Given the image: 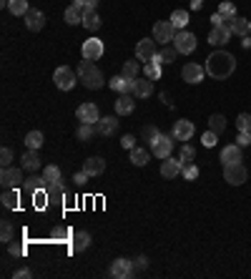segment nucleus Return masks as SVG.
<instances>
[{"label":"nucleus","instance_id":"59","mask_svg":"<svg viewBox=\"0 0 251 279\" xmlns=\"http://www.w3.org/2000/svg\"><path fill=\"white\" fill-rule=\"evenodd\" d=\"M91 65H93V63L88 61V58H83V61H81V65H78V76H81V73H83V71H88V68H91Z\"/></svg>","mask_w":251,"mask_h":279},{"label":"nucleus","instance_id":"41","mask_svg":"<svg viewBox=\"0 0 251 279\" xmlns=\"http://www.w3.org/2000/svg\"><path fill=\"white\" fill-rule=\"evenodd\" d=\"M181 176L186 179V181H193V179H198V166L193 164V161H188L181 166Z\"/></svg>","mask_w":251,"mask_h":279},{"label":"nucleus","instance_id":"63","mask_svg":"<svg viewBox=\"0 0 251 279\" xmlns=\"http://www.w3.org/2000/svg\"><path fill=\"white\" fill-rule=\"evenodd\" d=\"M73 5H76V8H83V5H86V0H73Z\"/></svg>","mask_w":251,"mask_h":279},{"label":"nucleus","instance_id":"39","mask_svg":"<svg viewBox=\"0 0 251 279\" xmlns=\"http://www.w3.org/2000/svg\"><path fill=\"white\" fill-rule=\"evenodd\" d=\"M43 179H45L48 184H56V181H61V169H58L56 164L45 166V169H43Z\"/></svg>","mask_w":251,"mask_h":279},{"label":"nucleus","instance_id":"33","mask_svg":"<svg viewBox=\"0 0 251 279\" xmlns=\"http://www.w3.org/2000/svg\"><path fill=\"white\" fill-rule=\"evenodd\" d=\"M26 191H28V194H35V191H40V189H45V186H48V181H45V179H43V176H35V174H33L31 179H28V181H26Z\"/></svg>","mask_w":251,"mask_h":279},{"label":"nucleus","instance_id":"32","mask_svg":"<svg viewBox=\"0 0 251 279\" xmlns=\"http://www.w3.org/2000/svg\"><path fill=\"white\" fill-rule=\"evenodd\" d=\"M48 199L51 201H63L65 199V186H63V181L48 184Z\"/></svg>","mask_w":251,"mask_h":279},{"label":"nucleus","instance_id":"7","mask_svg":"<svg viewBox=\"0 0 251 279\" xmlns=\"http://www.w3.org/2000/svg\"><path fill=\"white\" fill-rule=\"evenodd\" d=\"M81 83H83L86 88H91V91H98V88H103L106 78H103V73H101L95 65H91L88 71H83V73H81Z\"/></svg>","mask_w":251,"mask_h":279},{"label":"nucleus","instance_id":"44","mask_svg":"<svg viewBox=\"0 0 251 279\" xmlns=\"http://www.w3.org/2000/svg\"><path fill=\"white\" fill-rule=\"evenodd\" d=\"M0 239H3L5 244L13 242V224H10V221H0Z\"/></svg>","mask_w":251,"mask_h":279},{"label":"nucleus","instance_id":"2","mask_svg":"<svg viewBox=\"0 0 251 279\" xmlns=\"http://www.w3.org/2000/svg\"><path fill=\"white\" fill-rule=\"evenodd\" d=\"M223 179L231 186H241V184H246L249 171H246V166H244L241 161H239V164H226V166H223Z\"/></svg>","mask_w":251,"mask_h":279},{"label":"nucleus","instance_id":"3","mask_svg":"<svg viewBox=\"0 0 251 279\" xmlns=\"http://www.w3.org/2000/svg\"><path fill=\"white\" fill-rule=\"evenodd\" d=\"M171 151H173V138H171V136L156 133V136L151 138V154L156 156V158H168Z\"/></svg>","mask_w":251,"mask_h":279},{"label":"nucleus","instance_id":"54","mask_svg":"<svg viewBox=\"0 0 251 279\" xmlns=\"http://www.w3.org/2000/svg\"><path fill=\"white\" fill-rule=\"evenodd\" d=\"M121 146H123V149H128V151H131V149H136V138H133L131 133H126L123 138H121Z\"/></svg>","mask_w":251,"mask_h":279},{"label":"nucleus","instance_id":"53","mask_svg":"<svg viewBox=\"0 0 251 279\" xmlns=\"http://www.w3.org/2000/svg\"><path fill=\"white\" fill-rule=\"evenodd\" d=\"M236 144L244 149V146H249L251 144V131H239V136H236Z\"/></svg>","mask_w":251,"mask_h":279},{"label":"nucleus","instance_id":"28","mask_svg":"<svg viewBox=\"0 0 251 279\" xmlns=\"http://www.w3.org/2000/svg\"><path fill=\"white\" fill-rule=\"evenodd\" d=\"M168 20L173 23V28H176V31H186V26H188V10H173Z\"/></svg>","mask_w":251,"mask_h":279},{"label":"nucleus","instance_id":"18","mask_svg":"<svg viewBox=\"0 0 251 279\" xmlns=\"http://www.w3.org/2000/svg\"><path fill=\"white\" fill-rule=\"evenodd\" d=\"M133 108H136V96L133 93H121L118 101H116V113L128 116V113H133Z\"/></svg>","mask_w":251,"mask_h":279},{"label":"nucleus","instance_id":"8","mask_svg":"<svg viewBox=\"0 0 251 279\" xmlns=\"http://www.w3.org/2000/svg\"><path fill=\"white\" fill-rule=\"evenodd\" d=\"M158 53H156V40H151V38H143V40H138L136 43V58L143 63L154 61Z\"/></svg>","mask_w":251,"mask_h":279},{"label":"nucleus","instance_id":"16","mask_svg":"<svg viewBox=\"0 0 251 279\" xmlns=\"http://www.w3.org/2000/svg\"><path fill=\"white\" fill-rule=\"evenodd\" d=\"M193 133H196V126L191 124V121H186V119H181V121L173 124V138L176 141H188Z\"/></svg>","mask_w":251,"mask_h":279},{"label":"nucleus","instance_id":"31","mask_svg":"<svg viewBox=\"0 0 251 279\" xmlns=\"http://www.w3.org/2000/svg\"><path fill=\"white\" fill-rule=\"evenodd\" d=\"M219 13L223 15V20H226V26H231V20L236 18V8H234V3L231 0H223L219 5Z\"/></svg>","mask_w":251,"mask_h":279},{"label":"nucleus","instance_id":"37","mask_svg":"<svg viewBox=\"0 0 251 279\" xmlns=\"http://www.w3.org/2000/svg\"><path fill=\"white\" fill-rule=\"evenodd\" d=\"M26 146H28L31 151H38V149L43 146V133H40V131H31V133L26 136Z\"/></svg>","mask_w":251,"mask_h":279},{"label":"nucleus","instance_id":"36","mask_svg":"<svg viewBox=\"0 0 251 279\" xmlns=\"http://www.w3.org/2000/svg\"><path fill=\"white\" fill-rule=\"evenodd\" d=\"M8 10L13 15H26L31 8H28V0H8Z\"/></svg>","mask_w":251,"mask_h":279},{"label":"nucleus","instance_id":"11","mask_svg":"<svg viewBox=\"0 0 251 279\" xmlns=\"http://www.w3.org/2000/svg\"><path fill=\"white\" fill-rule=\"evenodd\" d=\"M176 51L179 53H184V56H188V53H193L196 51V35L188 31H179L176 33Z\"/></svg>","mask_w":251,"mask_h":279},{"label":"nucleus","instance_id":"20","mask_svg":"<svg viewBox=\"0 0 251 279\" xmlns=\"http://www.w3.org/2000/svg\"><path fill=\"white\" fill-rule=\"evenodd\" d=\"M219 158H221L223 166H226V164H239V161H241V146H239V144H229V146H223Z\"/></svg>","mask_w":251,"mask_h":279},{"label":"nucleus","instance_id":"38","mask_svg":"<svg viewBox=\"0 0 251 279\" xmlns=\"http://www.w3.org/2000/svg\"><path fill=\"white\" fill-rule=\"evenodd\" d=\"M146 78H151V81H158V78H161V61H158V56L154 61L146 63Z\"/></svg>","mask_w":251,"mask_h":279},{"label":"nucleus","instance_id":"12","mask_svg":"<svg viewBox=\"0 0 251 279\" xmlns=\"http://www.w3.org/2000/svg\"><path fill=\"white\" fill-rule=\"evenodd\" d=\"M111 277H116V279L133 277V262H131V259H123V257H118V259L111 264Z\"/></svg>","mask_w":251,"mask_h":279},{"label":"nucleus","instance_id":"14","mask_svg":"<svg viewBox=\"0 0 251 279\" xmlns=\"http://www.w3.org/2000/svg\"><path fill=\"white\" fill-rule=\"evenodd\" d=\"M181 166H184V161L181 158H166L163 164H161V176L163 179H176V176H181Z\"/></svg>","mask_w":251,"mask_h":279},{"label":"nucleus","instance_id":"56","mask_svg":"<svg viewBox=\"0 0 251 279\" xmlns=\"http://www.w3.org/2000/svg\"><path fill=\"white\" fill-rule=\"evenodd\" d=\"M156 133H161V131H156L154 126H146V128H143V138H146V141H151Z\"/></svg>","mask_w":251,"mask_h":279},{"label":"nucleus","instance_id":"19","mask_svg":"<svg viewBox=\"0 0 251 279\" xmlns=\"http://www.w3.org/2000/svg\"><path fill=\"white\" fill-rule=\"evenodd\" d=\"M95 131H98V136H113L118 131L116 116H101V121L95 124Z\"/></svg>","mask_w":251,"mask_h":279},{"label":"nucleus","instance_id":"35","mask_svg":"<svg viewBox=\"0 0 251 279\" xmlns=\"http://www.w3.org/2000/svg\"><path fill=\"white\" fill-rule=\"evenodd\" d=\"M0 201H3L5 209H15V206H18V191H15V189H5Z\"/></svg>","mask_w":251,"mask_h":279},{"label":"nucleus","instance_id":"5","mask_svg":"<svg viewBox=\"0 0 251 279\" xmlns=\"http://www.w3.org/2000/svg\"><path fill=\"white\" fill-rule=\"evenodd\" d=\"M23 166L20 169H13V166H8V169H3V174H0V184H3V189H15V186L26 184L23 181Z\"/></svg>","mask_w":251,"mask_h":279},{"label":"nucleus","instance_id":"40","mask_svg":"<svg viewBox=\"0 0 251 279\" xmlns=\"http://www.w3.org/2000/svg\"><path fill=\"white\" fill-rule=\"evenodd\" d=\"M48 201H51V199H48V186L33 194V206H35V209H45V206H48Z\"/></svg>","mask_w":251,"mask_h":279},{"label":"nucleus","instance_id":"43","mask_svg":"<svg viewBox=\"0 0 251 279\" xmlns=\"http://www.w3.org/2000/svg\"><path fill=\"white\" fill-rule=\"evenodd\" d=\"M226 128V119L221 116V113H214L211 119H209V131H214V133H221Z\"/></svg>","mask_w":251,"mask_h":279},{"label":"nucleus","instance_id":"50","mask_svg":"<svg viewBox=\"0 0 251 279\" xmlns=\"http://www.w3.org/2000/svg\"><path fill=\"white\" fill-rule=\"evenodd\" d=\"M179 158H181L184 164H188V161H193V158H196V151H193L188 144H184V146H181V156H179Z\"/></svg>","mask_w":251,"mask_h":279},{"label":"nucleus","instance_id":"9","mask_svg":"<svg viewBox=\"0 0 251 279\" xmlns=\"http://www.w3.org/2000/svg\"><path fill=\"white\" fill-rule=\"evenodd\" d=\"M76 116H78L81 124H93L95 126L98 121H101V111H98L95 103H81L78 111H76Z\"/></svg>","mask_w":251,"mask_h":279},{"label":"nucleus","instance_id":"17","mask_svg":"<svg viewBox=\"0 0 251 279\" xmlns=\"http://www.w3.org/2000/svg\"><path fill=\"white\" fill-rule=\"evenodd\" d=\"M26 26H28V31L38 33L45 28V15H43V10H35V8H31L28 13H26Z\"/></svg>","mask_w":251,"mask_h":279},{"label":"nucleus","instance_id":"47","mask_svg":"<svg viewBox=\"0 0 251 279\" xmlns=\"http://www.w3.org/2000/svg\"><path fill=\"white\" fill-rule=\"evenodd\" d=\"M53 239H56V242H65V239H73V234H70V229L58 226V229H53Z\"/></svg>","mask_w":251,"mask_h":279},{"label":"nucleus","instance_id":"29","mask_svg":"<svg viewBox=\"0 0 251 279\" xmlns=\"http://www.w3.org/2000/svg\"><path fill=\"white\" fill-rule=\"evenodd\" d=\"M148 158H151V154H148L146 149H141V146L131 149V164H133V166H146Z\"/></svg>","mask_w":251,"mask_h":279},{"label":"nucleus","instance_id":"22","mask_svg":"<svg viewBox=\"0 0 251 279\" xmlns=\"http://www.w3.org/2000/svg\"><path fill=\"white\" fill-rule=\"evenodd\" d=\"M83 171H86L88 176H101V174L106 171V161H103L101 156H93V158H88V161L83 164Z\"/></svg>","mask_w":251,"mask_h":279},{"label":"nucleus","instance_id":"4","mask_svg":"<svg viewBox=\"0 0 251 279\" xmlns=\"http://www.w3.org/2000/svg\"><path fill=\"white\" fill-rule=\"evenodd\" d=\"M53 81H56V88L61 91H70L76 86V71L68 68V65H58L56 73H53Z\"/></svg>","mask_w":251,"mask_h":279},{"label":"nucleus","instance_id":"10","mask_svg":"<svg viewBox=\"0 0 251 279\" xmlns=\"http://www.w3.org/2000/svg\"><path fill=\"white\" fill-rule=\"evenodd\" d=\"M204 76H206V68L204 65H198V63H186L184 68H181V78L186 81V83H201L204 81Z\"/></svg>","mask_w":251,"mask_h":279},{"label":"nucleus","instance_id":"23","mask_svg":"<svg viewBox=\"0 0 251 279\" xmlns=\"http://www.w3.org/2000/svg\"><path fill=\"white\" fill-rule=\"evenodd\" d=\"M108 86L116 93H133V81L126 78V76H113V78L108 81Z\"/></svg>","mask_w":251,"mask_h":279},{"label":"nucleus","instance_id":"1","mask_svg":"<svg viewBox=\"0 0 251 279\" xmlns=\"http://www.w3.org/2000/svg\"><path fill=\"white\" fill-rule=\"evenodd\" d=\"M206 73L211 76V78H216V81H226V78H231L234 76V71H236V58L231 56V53H226V51H216V53H211L209 58H206Z\"/></svg>","mask_w":251,"mask_h":279},{"label":"nucleus","instance_id":"58","mask_svg":"<svg viewBox=\"0 0 251 279\" xmlns=\"http://www.w3.org/2000/svg\"><path fill=\"white\" fill-rule=\"evenodd\" d=\"M211 23H214V26H226V20H223V15H221L219 10L211 15Z\"/></svg>","mask_w":251,"mask_h":279},{"label":"nucleus","instance_id":"57","mask_svg":"<svg viewBox=\"0 0 251 279\" xmlns=\"http://www.w3.org/2000/svg\"><path fill=\"white\" fill-rule=\"evenodd\" d=\"M88 179H91V176H88V174H86V171H78V174H76V176H73V181H76V184H86V181H88Z\"/></svg>","mask_w":251,"mask_h":279},{"label":"nucleus","instance_id":"62","mask_svg":"<svg viewBox=\"0 0 251 279\" xmlns=\"http://www.w3.org/2000/svg\"><path fill=\"white\" fill-rule=\"evenodd\" d=\"M244 48H251V38H249V35H244Z\"/></svg>","mask_w":251,"mask_h":279},{"label":"nucleus","instance_id":"60","mask_svg":"<svg viewBox=\"0 0 251 279\" xmlns=\"http://www.w3.org/2000/svg\"><path fill=\"white\" fill-rule=\"evenodd\" d=\"M204 8V0H191V10H201Z\"/></svg>","mask_w":251,"mask_h":279},{"label":"nucleus","instance_id":"34","mask_svg":"<svg viewBox=\"0 0 251 279\" xmlns=\"http://www.w3.org/2000/svg\"><path fill=\"white\" fill-rule=\"evenodd\" d=\"M95 133H98V131H95V126H93V124H81V126H78V131H76L78 141H91Z\"/></svg>","mask_w":251,"mask_h":279},{"label":"nucleus","instance_id":"51","mask_svg":"<svg viewBox=\"0 0 251 279\" xmlns=\"http://www.w3.org/2000/svg\"><path fill=\"white\" fill-rule=\"evenodd\" d=\"M146 267H148V259H146V257H143V254H141V257H136V259H133V274H138V272H143V269H146Z\"/></svg>","mask_w":251,"mask_h":279},{"label":"nucleus","instance_id":"46","mask_svg":"<svg viewBox=\"0 0 251 279\" xmlns=\"http://www.w3.org/2000/svg\"><path fill=\"white\" fill-rule=\"evenodd\" d=\"M216 141H219V133H214V131H206V133L201 136V144H204L206 149H211V146H216Z\"/></svg>","mask_w":251,"mask_h":279},{"label":"nucleus","instance_id":"45","mask_svg":"<svg viewBox=\"0 0 251 279\" xmlns=\"http://www.w3.org/2000/svg\"><path fill=\"white\" fill-rule=\"evenodd\" d=\"M176 53H179L176 48H163V51L158 53V61L161 63H173L176 61Z\"/></svg>","mask_w":251,"mask_h":279},{"label":"nucleus","instance_id":"48","mask_svg":"<svg viewBox=\"0 0 251 279\" xmlns=\"http://www.w3.org/2000/svg\"><path fill=\"white\" fill-rule=\"evenodd\" d=\"M236 128H239V131H251V116L249 113H239V119H236Z\"/></svg>","mask_w":251,"mask_h":279},{"label":"nucleus","instance_id":"26","mask_svg":"<svg viewBox=\"0 0 251 279\" xmlns=\"http://www.w3.org/2000/svg\"><path fill=\"white\" fill-rule=\"evenodd\" d=\"M83 28H88V31H98L101 28V18H98V13L91 10V8H83V23H81Z\"/></svg>","mask_w":251,"mask_h":279},{"label":"nucleus","instance_id":"15","mask_svg":"<svg viewBox=\"0 0 251 279\" xmlns=\"http://www.w3.org/2000/svg\"><path fill=\"white\" fill-rule=\"evenodd\" d=\"M231 28L229 26H214V31L209 33V43L211 45H226L229 40H231Z\"/></svg>","mask_w":251,"mask_h":279},{"label":"nucleus","instance_id":"30","mask_svg":"<svg viewBox=\"0 0 251 279\" xmlns=\"http://www.w3.org/2000/svg\"><path fill=\"white\" fill-rule=\"evenodd\" d=\"M65 23L68 26H78V23H83V8H76V5H70L68 10H65Z\"/></svg>","mask_w":251,"mask_h":279},{"label":"nucleus","instance_id":"6","mask_svg":"<svg viewBox=\"0 0 251 279\" xmlns=\"http://www.w3.org/2000/svg\"><path fill=\"white\" fill-rule=\"evenodd\" d=\"M176 28H173V23L171 20H158L156 26H154V40L156 43H171L173 38H176Z\"/></svg>","mask_w":251,"mask_h":279},{"label":"nucleus","instance_id":"27","mask_svg":"<svg viewBox=\"0 0 251 279\" xmlns=\"http://www.w3.org/2000/svg\"><path fill=\"white\" fill-rule=\"evenodd\" d=\"M229 28H231V33H234V35H241V38H244V35H249L251 23L246 20V18H239V15H236V18L231 20V26H229Z\"/></svg>","mask_w":251,"mask_h":279},{"label":"nucleus","instance_id":"55","mask_svg":"<svg viewBox=\"0 0 251 279\" xmlns=\"http://www.w3.org/2000/svg\"><path fill=\"white\" fill-rule=\"evenodd\" d=\"M13 277H15V279H31L33 272H31V269H26V267H20V269H15V272H13Z\"/></svg>","mask_w":251,"mask_h":279},{"label":"nucleus","instance_id":"42","mask_svg":"<svg viewBox=\"0 0 251 279\" xmlns=\"http://www.w3.org/2000/svg\"><path fill=\"white\" fill-rule=\"evenodd\" d=\"M121 76L131 78V81H136V78H138V63H136V61H126L123 68H121Z\"/></svg>","mask_w":251,"mask_h":279},{"label":"nucleus","instance_id":"21","mask_svg":"<svg viewBox=\"0 0 251 279\" xmlns=\"http://www.w3.org/2000/svg\"><path fill=\"white\" fill-rule=\"evenodd\" d=\"M154 93V81L151 78H136L133 81V96L136 98H148Z\"/></svg>","mask_w":251,"mask_h":279},{"label":"nucleus","instance_id":"49","mask_svg":"<svg viewBox=\"0 0 251 279\" xmlns=\"http://www.w3.org/2000/svg\"><path fill=\"white\" fill-rule=\"evenodd\" d=\"M8 251H10L13 257H26V244H20V242H10V244H8Z\"/></svg>","mask_w":251,"mask_h":279},{"label":"nucleus","instance_id":"13","mask_svg":"<svg viewBox=\"0 0 251 279\" xmlns=\"http://www.w3.org/2000/svg\"><path fill=\"white\" fill-rule=\"evenodd\" d=\"M103 40H98V38H88V40H83V58H88V61H98L101 56H103Z\"/></svg>","mask_w":251,"mask_h":279},{"label":"nucleus","instance_id":"25","mask_svg":"<svg viewBox=\"0 0 251 279\" xmlns=\"http://www.w3.org/2000/svg\"><path fill=\"white\" fill-rule=\"evenodd\" d=\"M20 166H23L26 171H33V174H35V171L40 169V156H38V151H31V149H28V151L23 154V158H20Z\"/></svg>","mask_w":251,"mask_h":279},{"label":"nucleus","instance_id":"24","mask_svg":"<svg viewBox=\"0 0 251 279\" xmlns=\"http://www.w3.org/2000/svg\"><path fill=\"white\" fill-rule=\"evenodd\" d=\"M88 247H91V234L88 231H76L73 239H70V249L73 251H86Z\"/></svg>","mask_w":251,"mask_h":279},{"label":"nucleus","instance_id":"61","mask_svg":"<svg viewBox=\"0 0 251 279\" xmlns=\"http://www.w3.org/2000/svg\"><path fill=\"white\" fill-rule=\"evenodd\" d=\"M95 5H98V0H86V5H83V8H91V10H95Z\"/></svg>","mask_w":251,"mask_h":279},{"label":"nucleus","instance_id":"52","mask_svg":"<svg viewBox=\"0 0 251 279\" xmlns=\"http://www.w3.org/2000/svg\"><path fill=\"white\" fill-rule=\"evenodd\" d=\"M0 164H3V169H8L13 164V151L8 146H3V151H0Z\"/></svg>","mask_w":251,"mask_h":279}]
</instances>
